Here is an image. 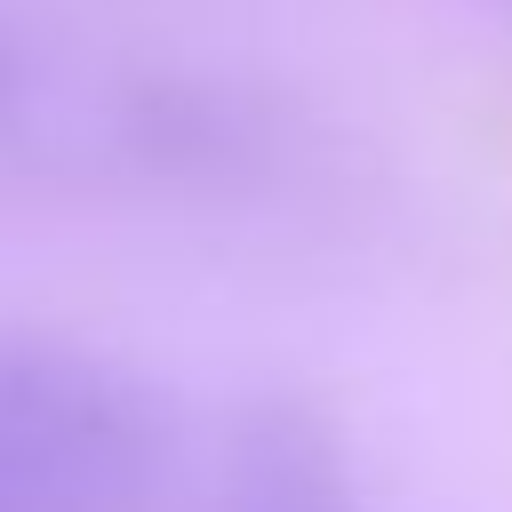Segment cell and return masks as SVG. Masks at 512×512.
Listing matches in <instances>:
<instances>
[{
  "label": "cell",
  "mask_w": 512,
  "mask_h": 512,
  "mask_svg": "<svg viewBox=\"0 0 512 512\" xmlns=\"http://www.w3.org/2000/svg\"><path fill=\"white\" fill-rule=\"evenodd\" d=\"M80 168L224 232H304L344 208L336 128L256 64L128 56L80 88Z\"/></svg>",
  "instance_id": "1"
},
{
  "label": "cell",
  "mask_w": 512,
  "mask_h": 512,
  "mask_svg": "<svg viewBox=\"0 0 512 512\" xmlns=\"http://www.w3.org/2000/svg\"><path fill=\"white\" fill-rule=\"evenodd\" d=\"M176 480L184 440L136 360L0 320V512H168Z\"/></svg>",
  "instance_id": "2"
},
{
  "label": "cell",
  "mask_w": 512,
  "mask_h": 512,
  "mask_svg": "<svg viewBox=\"0 0 512 512\" xmlns=\"http://www.w3.org/2000/svg\"><path fill=\"white\" fill-rule=\"evenodd\" d=\"M192 512H376L360 448L304 392H248L216 416Z\"/></svg>",
  "instance_id": "3"
},
{
  "label": "cell",
  "mask_w": 512,
  "mask_h": 512,
  "mask_svg": "<svg viewBox=\"0 0 512 512\" xmlns=\"http://www.w3.org/2000/svg\"><path fill=\"white\" fill-rule=\"evenodd\" d=\"M80 168V96L64 88L48 40L0 8V184Z\"/></svg>",
  "instance_id": "4"
},
{
  "label": "cell",
  "mask_w": 512,
  "mask_h": 512,
  "mask_svg": "<svg viewBox=\"0 0 512 512\" xmlns=\"http://www.w3.org/2000/svg\"><path fill=\"white\" fill-rule=\"evenodd\" d=\"M472 8H488V16H504V24H512V0H472Z\"/></svg>",
  "instance_id": "5"
}]
</instances>
